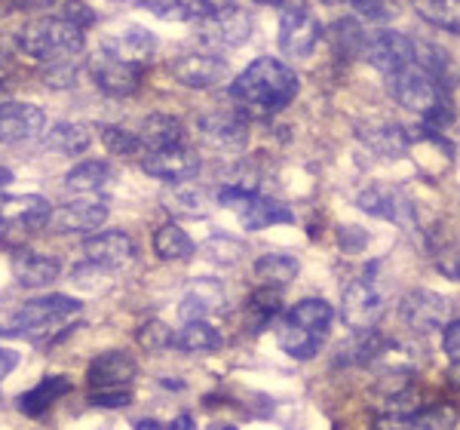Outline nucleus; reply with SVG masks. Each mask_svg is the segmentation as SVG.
<instances>
[{
	"label": "nucleus",
	"mask_w": 460,
	"mask_h": 430,
	"mask_svg": "<svg viewBox=\"0 0 460 430\" xmlns=\"http://www.w3.org/2000/svg\"><path fill=\"white\" fill-rule=\"evenodd\" d=\"M298 90V74L288 68L286 62L261 56L230 84V99L243 108L258 111V114H279L283 108L292 105Z\"/></svg>",
	"instance_id": "nucleus-1"
},
{
	"label": "nucleus",
	"mask_w": 460,
	"mask_h": 430,
	"mask_svg": "<svg viewBox=\"0 0 460 430\" xmlns=\"http://www.w3.org/2000/svg\"><path fill=\"white\" fill-rule=\"evenodd\" d=\"M332 305L325 299H301L283 320L277 323V345L292 360H310L329 338Z\"/></svg>",
	"instance_id": "nucleus-2"
},
{
	"label": "nucleus",
	"mask_w": 460,
	"mask_h": 430,
	"mask_svg": "<svg viewBox=\"0 0 460 430\" xmlns=\"http://www.w3.org/2000/svg\"><path fill=\"white\" fill-rule=\"evenodd\" d=\"M16 47L37 62H65L84 53L86 34L65 16H43L22 28L16 34Z\"/></svg>",
	"instance_id": "nucleus-3"
},
{
	"label": "nucleus",
	"mask_w": 460,
	"mask_h": 430,
	"mask_svg": "<svg viewBox=\"0 0 460 430\" xmlns=\"http://www.w3.org/2000/svg\"><path fill=\"white\" fill-rule=\"evenodd\" d=\"M80 310V301L71 295L53 292L40 295V299L25 301V308L16 310L4 326H0V336L6 338H40L47 332H53V326H62L68 317Z\"/></svg>",
	"instance_id": "nucleus-4"
},
{
	"label": "nucleus",
	"mask_w": 460,
	"mask_h": 430,
	"mask_svg": "<svg viewBox=\"0 0 460 430\" xmlns=\"http://www.w3.org/2000/svg\"><path fill=\"white\" fill-rule=\"evenodd\" d=\"M387 86L393 99L402 108L414 111V114H427L429 108L445 102V90L439 86V80L418 62H408L405 68L387 74Z\"/></svg>",
	"instance_id": "nucleus-5"
},
{
	"label": "nucleus",
	"mask_w": 460,
	"mask_h": 430,
	"mask_svg": "<svg viewBox=\"0 0 460 430\" xmlns=\"http://www.w3.org/2000/svg\"><path fill=\"white\" fill-rule=\"evenodd\" d=\"M279 10V49L288 58H304L314 53V47L323 37V25H319L316 13L307 4L298 0H283Z\"/></svg>",
	"instance_id": "nucleus-6"
},
{
	"label": "nucleus",
	"mask_w": 460,
	"mask_h": 430,
	"mask_svg": "<svg viewBox=\"0 0 460 430\" xmlns=\"http://www.w3.org/2000/svg\"><path fill=\"white\" fill-rule=\"evenodd\" d=\"M356 206H359L362 212L375 215V219H384V221H393V225L405 228V231H411V228L418 225V206H414L411 200L405 197V191L396 188V184H387V182L368 184V188L359 191Z\"/></svg>",
	"instance_id": "nucleus-7"
},
{
	"label": "nucleus",
	"mask_w": 460,
	"mask_h": 430,
	"mask_svg": "<svg viewBox=\"0 0 460 430\" xmlns=\"http://www.w3.org/2000/svg\"><path fill=\"white\" fill-rule=\"evenodd\" d=\"M145 68L147 65H138V62H126V58L108 53V49H99L93 58H89V74H93L95 86L108 95H132L138 93L145 80Z\"/></svg>",
	"instance_id": "nucleus-8"
},
{
	"label": "nucleus",
	"mask_w": 460,
	"mask_h": 430,
	"mask_svg": "<svg viewBox=\"0 0 460 430\" xmlns=\"http://www.w3.org/2000/svg\"><path fill=\"white\" fill-rule=\"evenodd\" d=\"M399 314H402L408 329L424 336V332L445 329V323L455 317V305H451V299H445V295H439V292L414 289V292H408L402 299Z\"/></svg>",
	"instance_id": "nucleus-9"
},
{
	"label": "nucleus",
	"mask_w": 460,
	"mask_h": 430,
	"mask_svg": "<svg viewBox=\"0 0 460 430\" xmlns=\"http://www.w3.org/2000/svg\"><path fill=\"white\" fill-rule=\"evenodd\" d=\"M384 314V295L377 292L375 280L368 277H356L344 286V295H341V317L350 326L353 332L359 329H372L377 326Z\"/></svg>",
	"instance_id": "nucleus-10"
},
{
	"label": "nucleus",
	"mask_w": 460,
	"mask_h": 430,
	"mask_svg": "<svg viewBox=\"0 0 460 430\" xmlns=\"http://www.w3.org/2000/svg\"><path fill=\"white\" fill-rule=\"evenodd\" d=\"M197 37L203 47L209 49H234L252 37V16L243 13L240 6H230V10L218 13V16L199 19L197 22Z\"/></svg>",
	"instance_id": "nucleus-11"
},
{
	"label": "nucleus",
	"mask_w": 460,
	"mask_h": 430,
	"mask_svg": "<svg viewBox=\"0 0 460 430\" xmlns=\"http://www.w3.org/2000/svg\"><path fill=\"white\" fill-rule=\"evenodd\" d=\"M169 74L188 90H212L227 80V62L215 53H181L169 62Z\"/></svg>",
	"instance_id": "nucleus-12"
},
{
	"label": "nucleus",
	"mask_w": 460,
	"mask_h": 430,
	"mask_svg": "<svg viewBox=\"0 0 460 430\" xmlns=\"http://www.w3.org/2000/svg\"><path fill=\"white\" fill-rule=\"evenodd\" d=\"M362 58L375 65L381 74H393L414 62V40H408L399 31H372L366 34V47H362Z\"/></svg>",
	"instance_id": "nucleus-13"
},
{
	"label": "nucleus",
	"mask_w": 460,
	"mask_h": 430,
	"mask_svg": "<svg viewBox=\"0 0 460 430\" xmlns=\"http://www.w3.org/2000/svg\"><path fill=\"white\" fill-rule=\"evenodd\" d=\"M142 169L160 182L181 184V182L197 179L199 157H197V151H190V148H184V145L157 148V151H147V157L142 160Z\"/></svg>",
	"instance_id": "nucleus-14"
},
{
	"label": "nucleus",
	"mask_w": 460,
	"mask_h": 430,
	"mask_svg": "<svg viewBox=\"0 0 460 430\" xmlns=\"http://www.w3.org/2000/svg\"><path fill=\"white\" fill-rule=\"evenodd\" d=\"M47 126V114L31 102H4L0 105V145L31 142Z\"/></svg>",
	"instance_id": "nucleus-15"
},
{
	"label": "nucleus",
	"mask_w": 460,
	"mask_h": 430,
	"mask_svg": "<svg viewBox=\"0 0 460 430\" xmlns=\"http://www.w3.org/2000/svg\"><path fill=\"white\" fill-rule=\"evenodd\" d=\"M0 221L6 228H28V231H40L53 221V206L40 194H0Z\"/></svg>",
	"instance_id": "nucleus-16"
},
{
	"label": "nucleus",
	"mask_w": 460,
	"mask_h": 430,
	"mask_svg": "<svg viewBox=\"0 0 460 430\" xmlns=\"http://www.w3.org/2000/svg\"><path fill=\"white\" fill-rule=\"evenodd\" d=\"M138 378V363L126 351H105L99 354L86 369L89 390L95 388H132Z\"/></svg>",
	"instance_id": "nucleus-17"
},
{
	"label": "nucleus",
	"mask_w": 460,
	"mask_h": 430,
	"mask_svg": "<svg viewBox=\"0 0 460 430\" xmlns=\"http://www.w3.org/2000/svg\"><path fill=\"white\" fill-rule=\"evenodd\" d=\"M102 49H108V53L126 58V62L147 65V62H151V56L157 53V37H154L142 25H123V28H117V31L105 34Z\"/></svg>",
	"instance_id": "nucleus-18"
},
{
	"label": "nucleus",
	"mask_w": 460,
	"mask_h": 430,
	"mask_svg": "<svg viewBox=\"0 0 460 430\" xmlns=\"http://www.w3.org/2000/svg\"><path fill=\"white\" fill-rule=\"evenodd\" d=\"M84 252H86V262H95V264H102V268L114 271L132 262L136 243H132V237L126 231H102V234L89 237L84 243Z\"/></svg>",
	"instance_id": "nucleus-19"
},
{
	"label": "nucleus",
	"mask_w": 460,
	"mask_h": 430,
	"mask_svg": "<svg viewBox=\"0 0 460 430\" xmlns=\"http://www.w3.org/2000/svg\"><path fill=\"white\" fill-rule=\"evenodd\" d=\"M53 221H56L58 234L99 231L108 221V203L105 200H74V203L58 206L53 212Z\"/></svg>",
	"instance_id": "nucleus-20"
},
{
	"label": "nucleus",
	"mask_w": 460,
	"mask_h": 430,
	"mask_svg": "<svg viewBox=\"0 0 460 430\" xmlns=\"http://www.w3.org/2000/svg\"><path fill=\"white\" fill-rule=\"evenodd\" d=\"M199 136L215 148H236L249 139V123L236 111H215L199 121Z\"/></svg>",
	"instance_id": "nucleus-21"
},
{
	"label": "nucleus",
	"mask_w": 460,
	"mask_h": 430,
	"mask_svg": "<svg viewBox=\"0 0 460 430\" xmlns=\"http://www.w3.org/2000/svg\"><path fill=\"white\" fill-rule=\"evenodd\" d=\"M142 6L154 13V16L166 22H188V19H209L218 16L234 6V0H142Z\"/></svg>",
	"instance_id": "nucleus-22"
},
{
	"label": "nucleus",
	"mask_w": 460,
	"mask_h": 430,
	"mask_svg": "<svg viewBox=\"0 0 460 430\" xmlns=\"http://www.w3.org/2000/svg\"><path fill=\"white\" fill-rule=\"evenodd\" d=\"M10 264H13V277H16V283L25 286V289L49 286L53 280H58V273H62L58 258L40 255V252H16Z\"/></svg>",
	"instance_id": "nucleus-23"
},
{
	"label": "nucleus",
	"mask_w": 460,
	"mask_h": 430,
	"mask_svg": "<svg viewBox=\"0 0 460 430\" xmlns=\"http://www.w3.org/2000/svg\"><path fill=\"white\" fill-rule=\"evenodd\" d=\"M279 310H283V289L261 283L249 295L246 308H243V323H246L252 336H261L267 326L279 317Z\"/></svg>",
	"instance_id": "nucleus-24"
},
{
	"label": "nucleus",
	"mask_w": 460,
	"mask_h": 430,
	"mask_svg": "<svg viewBox=\"0 0 460 430\" xmlns=\"http://www.w3.org/2000/svg\"><path fill=\"white\" fill-rule=\"evenodd\" d=\"M71 390H74V381L68 375H47V378H40L31 390H25V394L19 397V412L28 415V418H40L49 406L58 403L62 397H68Z\"/></svg>",
	"instance_id": "nucleus-25"
},
{
	"label": "nucleus",
	"mask_w": 460,
	"mask_h": 430,
	"mask_svg": "<svg viewBox=\"0 0 460 430\" xmlns=\"http://www.w3.org/2000/svg\"><path fill=\"white\" fill-rule=\"evenodd\" d=\"M240 221L246 231H261V228H270V225H292L295 212L288 210L286 203H279V200L252 194L246 203H243Z\"/></svg>",
	"instance_id": "nucleus-26"
},
{
	"label": "nucleus",
	"mask_w": 460,
	"mask_h": 430,
	"mask_svg": "<svg viewBox=\"0 0 460 430\" xmlns=\"http://www.w3.org/2000/svg\"><path fill=\"white\" fill-rule=\"evenodd\" d=\"M225 345V336L209 320H184L181 329L172 332V347L181 354H209Z\"/></svg>",
	"instance_id": "nucleus-27"
},
{
	"label": "nucleus",
	"mask_w": 460,
	"mask_h": 430,
	"mask_svg": "<svg viewBox=\"0 0 460 430\" xmlns=\"http://www.w3.org/2000/svg\"><path fill=\"white\" fill-rule=\"evenodd\" d=\"M225 305V289H221L215 280H199V283L190 286V292L181 299V308H178V317L184 320H206L212 310H218Z\"/></svg>",
	"instance_id": "nucleus-28"
},
{
	"label": "nucleus",
	"mask_w": 460,
	"mask_h": 430,
	"mask_svg": "<svg viewBox=\"0 0 460 430\" xmlns=\"http://www.w3.org/2000/svg\"><path fill=\"white\" fill-rule=\"evenodd\" d=\"M142 142L147 151H157V148H172V145H184V123L172 114H151L145 117L142 123Z\"/></svg>",
	"instance_id": "nucleus-29"
},
{
	"label": "nucleus",
	"mask_w": 460,
	"mask_h": 430,
	"mask_svg": "<svg viewBox=\"0 0 460 430\" xmlns=\"http://www.w3.org/2000/svg\"><path fill=\"white\" fill-rule=\"evenodd\" d=\"M255 277L264 286H288L298 277V258L288 255V252H264L255 262Z\"/></svg>",
	"instance_id": "nucleus-30"
},
{
	"label": "nucleus",
	"mask_w": 460,
	"mask_h": 430,
	"mask_svg": "<svg viewBox=\"0 0 460 430\" xmlns=\"http://www.w3.org/2000/svg\"><path fill=\"white\" fill-rule=\"evenodd\" d=\"M43 145L53 148L58 154H68V157H77L84 154L89 145H93V130L86 123H56L53 130L47 132Z\"/></svg>",
	"instance_id": "nucleus-31"
},
{
	"label": "nucleus",
	"mask_w": 460,
	"mask_h": 430,
	"mask_svg": "<svg viewBox=\"0 0 460 430\" xmlns=\"http://www.w3.org/2000/svg\"><path fill=\"white\" fill-rule=\"evenodd\" d=\"M154 252H157L163 262H181V258L194 255V240H190L175 221H166V225H160L157 234H154Z\"/></svg>",
	"instance_id": "nucleus-32"
},
{
	"label": "nucleus",
	"mask_w": 460,
	"mask_h": 430,
	"mask_svg": "<svg viewBox=\"0 0 460 430\" xmlns=\"http://www.w3.org/2000/svg\"><path fill=\"white\" fill-rule=\"evenodd\" d=\"M420 19L439 31L460 34V0H411Z\"/></svg>",
	"instance_id": "nucleus-33"
},
{
	"label": "nucleus",
	"mask_w": 460,
	"mask_h": 430,
	"mask_svg": "<svg viewBox=\"0 0 460 430\" xmlns=\"http://www.w3.org/2000/svg\"><path fill=\"white\" fill-rule=\"evenodd\" d=\"M329 43L341 58H362V47H366V31H362L359 22L353 19H338L329 28Z\"/></svg>",
	"instance_id": "nucleus-34"
},
{
	"label": "nucleus",
	"mask_w": 460,
	"mask_h": 430,
	"mask_svg": "<svg viewBox=\"0 0 460 430\" xmlns=\"http://www.w3.org/2000/svg\"><path fill=\"white\" fill-rule=\"evenodd\" d=\"M111 179H114V173H111V166L105 160H84L74 169H68L65 184H68L71 191H84V194H89V191L105 188Z\"/></svg>",
	"instance_id": "nucleus-35"
},
{
	"label": "nucleus",
	"mask_w": 460,
	"mask_h": 430,
	"mask_svg": "<svg viewBox=\"0 0 460 430\" xmlns=\"http://www.w3.org/2000/svg\"><path fill=\"white\" fill-rule=\"evenodd\" d=\"M362 139H366V145L372 148L375 154H381V157H387V160L402 157L408 148V136L402 132V126H396V123L372 126Z\"/></svg>",
	"instance_id": "nucleus-36"
},
{
	"label": "nucleus",
	"mask_w": 460,
	"mask_h": 430,
	"mask_svg": "<svg viewBox=\"0 0 460 430\" xmlns=\"http://www.w3.org/2000/svg\"><path fill=\"white\" fill-rule=\"evenodd\" d=\"M102 142L114 157H138V154L147 151L142 136L132 130H123V126H102Z\"/></svg>",
	"instance_id": "nucleus-37"
},
{
	"label": "nucleus",
	"mask_w": 460,
	"mask_h": 430,
	"mask_svg": "<svg viewBox=\"0 0 460 430\" xmlns=\"http://www.w3.org/2000/svg\"><path fill=\"white\" fill-rule=\"evenodd\" d=\"M405 425L411 427H424V430H436V427H455L457 425V409L451 406H424V409H414L408 415Z\"/></svg>",
	"instance_id": "nucleus-38"
},
{
	"label": "nucleus",
	"mask_w": 460,
	"mask_h": 430,
	"mask_svg": "<svg viewBox=\"0 0 460 430\" xmlns=\"http://www.w3.org/2000/svg\"><path fill=\"white\" fill-rule=\"evenodd\" d=\"M138 345H142L145 351H166V347H172V329L160 320L145 323L142 332H138Z\"/></svg>",
	"instance_id": "nucleus-39"
},
{
	"label": "nucleus",
	"mask_w": 460,
	"mask_h": 430,
	"mask_svg": "<svg viewBox=\"0 0 460 430\" xmlns=\"http://www.w3.org/2000/svg\"><path fill=\"white\" fill-rule=\"evenodd\" d=\"M341 4H347L368 22H387L396 16V4L393 0H341Z\"/></svg>",
	"instance_id": "nucleus-40"
},
{
	"label": "nucleus",
	"mask_w": 460,
	"mask_h": 430,
	"mask_svg": "<svg viewBox=\"0 0 460 430\" xmlns=\"http://www.w3.org/2000/svg\"><path fill=\"white\" fill-rule=\"evenodd\" d=\"M89 403L99 406V409H123L132 403L129 388H95L89 390Z\"/></svg>",
	"instance_id": "nucleus-41"
},
{
	"label": "nucleus",
	"mask_w": 460,
	"mask_h": 430,
	"mask_svg": "<svg viewBox=\"0 0 460 430\" xmlns=\"http://www.w3.org/2000/svg\"><path fill=\"white\" fill-rule=\"evenodd\" d=\"M203 255L206 258H212V262H218V264H236L240 262V255H243V249H240V243H234V240H209L203 246Z\"/></svg>",
	"instance_id": "nucleus-42"
},
{
	"label": "nucleus",
	"mask_w": 460,
	"mask_h": 430,
	"mask_svg": "<svg viewBox=\"0 0 460 430\" xmlns=\"http://www.w3.org/2000/svg\"><path fill=\"white\" fill-rule=\"evenodd\" d=\"M436 271H439L442 277L460 283V243H455V246L439 252V258H436Z\"/></svg>",
	"instance_id": "nucleus-43"
},
{
	"label": "nucleus",
	"mask_w": 460,
	"mask_h": 430,
	"mask_svg": "<svg viewBox=\"0 0 460 430\" xmlns=\"http://www.w3.org/2000/svg\"><path fill=\"white\" fill-rule=\"evenodd\" d=\"M175 210L188 212V215H203L206 212V194L197 188H188V191H178L175 194Z\"/></svg>",
	"instance_id": "nucleus-44"
},
{
	"label": "nucleus",
	"mask_w": 460,
	"mask_h": 430,
	"mask_svg": "<svg viewBox=\"0 0 460 430\" xmlns=\"http://www.w3.org/2000/svg\"><path fill=\"white\" fill-rule=\"evenodd\" d=\"M442 347H445V354L451 357V363L460 360V320H448V323H445Z\"/></svg>",
	"instance_id": "nucleus-45"
},
{
	"label": "nucleus",
	"mask_w": 460,
	"mask_h": 430,
	"mask_svg": "<svg viewBox=\"0 0 460 430\" xmlns=\"http://www.w3.org/2000/svg\"><path fill=\"white\" fill-rule=\"evenodd\" d=\"M65 19H71L74 25H80V28H89L95 22V13L89 10L86 4H80V0H68V4H65V13H62Z\"/></svg>",
	"instance_id": "nucleus-46"
},
{
	"label": "nucleus",
	"mask_w": 460,
	"mask_h": 430,
	"mask_svg": "<svg viewBox=\"0 0 460 430\" xmlns=\"http://www.w3.org/2000/svg\"><path fill=\"white\" fill-rule=\"evenodd\" d=\"M19 366V354L10 351V347H0V381Z\"/></svg>",
	"instance_id": "nucleus-47"
},
{
	"label": "nucleus",
	"mask_w": 460,
	"mask_h": 430,
	"mask_svg": "<svg viewBox=\"0 0 460 430\" xmlns=\"http://www.w3.org/2000/svg\"><path fill=\"white\" fill-rule=\"evenodd\" d=\"M53 0H13V6H19V10H43V6H49Z\"/></svg>",
	"instance_id": "nucleus-48"
},
{
	"label": "nucleus",
	"mask_w": 460,
	"mask_h": 430,
	"mask_svg": "<svg viewBox=\"0 0 460 430\" xmlns=\"http://www.w3.org/2000/svg\"><path fill=\"white\" fill-rule=\"evenodd\" d=\"M136 427L138 430H160L163 425H160L157 418H142V421H136Z\"/></svg>",
	"instance_id": "nucleus-49"
},
{
	"label": "nucleus",
	"mask_w": 460,
	"mask_h": 430,
	"mask_svg": "<svg viewBox=\"0 0 460 430\" xmlns=\"http://www.w3.org/2000/svg\"><path fill=\"white\" fill-rule=\"evenodd\" d=\"M13 184V173L6 166H0V191H6Z\"/></svg>",
	"instance_id": "nucleus-50"
},
{
	"label": "nucleus",
	"mask_w": 460,
	"mask_h": 430,
	"mask_svg": "<svg viewBox=\"0 0 460 430\" xmlns=\"http://www.w3.org/2000/svg\"><path fill=\"white\" fill-rule=\"evenodd\" d=\"M448 378H451V384H455V388L460 390V360L455 363V366H451V375Z\"/></svg>",
	"instance_id": "nucleus-51"
},
{
	"label": "nucleus",
	"mask_w": 460,
	"mask_h": 430,
	"mask_svg": "<svg viewBox=\"0 0 460 430\" xmlns=\"http://www.w3.org/2000/svg\"><path fill=\"white\" fill-rule=\"evenodd\" d=\"M194 421H190V415H181L178 421H172V427H190Z\"/></svg>",
	"instance_id": "nucleus-52"
},
{
	"label": "nucleus",
	"mask_w": 460,
	"mask_h": 430,
	"mask_svg": "<svg viewBox=\"0 0 460 430\" xmlns=\"http://www.w3.org/2000/svg\"><path fill=\"white\" fill-rule=\"evenodd\" d=\"M255 4H264V6H279L283 0H255Z\"/></svg>",
	"instance_id": "nucleus-53"
},
{
	"label": "nucleus",
	"mask_w": 460,
	"mask_h": 430,
	"mask_svg": "<svg viewBox=\"0 0 460 430\" xmlns=\"http://www.w3.org/2000/svg\"><path fill=\"white\" fill-rule=\"evenodd\" d=\"M6 234V225H4V221H0V237H4Z\"/></svg>",
	"instance_id": "nucleus-54"
},
{
	"label": "nucleus",
	"mask_w": 460,
	"mask_h": 430,
	"mask_svg": "<svg viewBox=\"0 0 460 430\" xmlns=\"http://www.w3.org/2000/svg\"><path fill=\"white\" fill-rule=\"evenodd\" d=\"M323 4H341V0H323Z\"/></svg>",
	"instance_id": "nucleus-55"
}]
</instances>
